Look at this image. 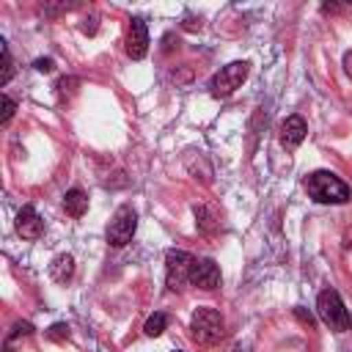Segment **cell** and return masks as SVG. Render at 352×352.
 <instances>
[{"label": "cell", "instance_id": "16", "mask_svg": "<svg viewBox=\"0 0 352 352\" xmlns=\"http://www.w3.org/2000/svg\"><path fill=\"white\" fill-rule=\"evenodd\" d=\"M3 113H0V124H8L11 121V116H14V110H16V102L8 96V94H3Z\"/></svg>", "mask_w": 352, "mask_h": 352}, {"label": "cell", "instance_id": "14", "mask_svg": "<svg viewBox=\"0 0 352 352\" xmlns=\"http://www.w3.org/2000/svg\"><path fill=\"white\" fill-rule=\"evenodd\" d=\"M165 324H168V319H165V314H151L148 319H146V336H151V338H157L162 330H165Z\"/></svg>", "mask_w": 352, "mask_h": 352}, {"label": "cell", "instance_id": "11", "mask_svg": "<svg viewBox=\"0 0 352 352\" xmlns=\"http://www.w3.org/2000/svg\"><path fill=\"white\" fill-rule=\"evenodd\" d=\"M63 209H66V214H72V217H82V214L88 212V195H85L80 187H72V190L63 195Z\"/></svg>", "mask_w": 352, "mask_h": 352}, {"label": "cell", "instance_id": "13", "mask_svg": "<svg viewBox=\"0 0 352 352\" xmlns=\"http://www.w3.org/2000/svg\"><path fill=\"white\" fill-rule=\"evenodd\" d=\"M0 52H3V72H0V85H6L11 77H14V58H11V50L6 41H0Z\"/></svg>", "mask_w": 352, "mask_h": 352}, {"label": "cell", "instance_id": "18", "mask_svg": "<svg viewBox=\"0 0 352 352\" xmlns=\"http://www.w3.org/2000/svg\"><path fill=\"white\" fill-rule=\"evenodd\" d=\"M80 28H82V33H88V36H94V33H96V16H91V19H85V22L80 25Z\"/></svg>", "mask_w": 352, "mask_h": 352}, {"label": "cell", "instance_id": "7", "mask_svg": "<svg viewBox=\"0 0 352 352\" xmlns=\"http://www.w3.org/2000/svg\"><path fill=\"white\" fill-rule=\"evenodd\" d=\"M190 283L198 286V289H217L220 286V270L212 258H195L192 261V270H190Z\"/></svg>", "mask_w": 352, "mask_h": 352}, {"label": "cell", "instance_id": "19", "mask_svg": "<svg viewBox=\"0 0 352 352\" xmlns=\"http://www.w3.org/2000/svg\"><path fill=\"white\" fill-rule=\"evenodd\" d=\"M52 66H55L52 58H38V60H36V69H38V72H52Z\"/></svg>", "mask_w": 352, "mask_h": 352}, {"label": "cell", "instance_id": "15", "mask_svg": "<svg viewBox=\"0 0 352 352\" xmlns=\"http://www.w3.org/2000/svg\"><path fill=\"white\" fill-rule=\"evenodd\" d=\"M195 223L204 228V231H212L214 226H217V220H214V214L206 209V206H195Z\"/></svg>", "mask_w": 352, "mask_h": 352}, {"label": "cell", "instance_id": "5", "mask_svg": "<svg viewBox=\"0 0 352 352\" xmlns=\"http://www.w3.org/2000/svg\"><path fill=\"white\" fill-rule=\"evenodd\" d=\"M192 256L187 250H168L165 256V283L170 292H182L184 283H190V270H192Z\"/></svg>", "mask_w": 352, "mask_h": 352}, {"label": "cell", "instance_id": "9", "mask_svg": "<svg viewBox=\"0 0 352 352\" xmlns=\"http://www.w3.org/2000/svg\"><path fill=\"white\" fill-rule=\"evenodd\" d=\"M16 234L22 239H38L44 234V220L38 217V212L33 206H22L16 214Z\"/></svg>", "mask_w": 352, "mask_h": 352}, {"label": "cell", "instance_id": "8", "mask_svg": "<svg viewBox=\"0 0 352 352\" xmlns=\"http://www.w3.org/2000/svg\"><path fill=\"white\" fill-rule=\"evenodd\" d=\"M148 52V28L140 16L129 22V36H126V55L132 60H143Z\"/></svg>", "mask_w": 352, "mask_h": 352}, {"label": "cell", "instance_id": "20", "mask_svg": "<svg viewBox=\"0 0 352 352\" xmlns=\"http://www.w3.org/2000/svg\"><path fill=\"white\" fill-rule=\"evenodd\" d=\"M294 314H297V316H300V319H302V322H305V324H308V327H311V324H314V316H311V314H305V311H302V308H297V311H294Z\"/></svg>", "mask_w": 352, "mask_h": 352}, {"label": "cell", "instance_id": "3", "mask_svg": "<svg viewBox=\"0 0 352 352\" xmlns=\"http://www.w3.org/2000/svg\"><path fill=\"white\" fill-rule=\"evenodd\" d=\"M316 311H319V319H322L333 333H346V330L352 327V316H349V311L344 308V302H341V297H338L336 289L319 292V297H316Z\"/></svg>", "mask_w": 352, "mask_h": 352}, {"label": "cell", "instance_id": "4", "mask_svg": "<svg viewBox=\"0 0 352 352\" xmlns=\"http://www.w3.org/2000/svg\"><path fill=\"white\" fill-rule=\"evenodd\" d=\"M248 72H250V63L248 60H234V63H228V66H223L214 77H212V82H209V91H212V96L214 99H223V96H231L242 82H245V77H248Z\"/></svg>", "mask_w": 352, "mask_h": 352}, {"label": "cell", "instance_id": "12", "mask_svg": "<svg viewBox=\"0 0 352 352\" xmlns=\"http://www.w3.org/2000/svg\"><path fill=\"white\" fill-rule=\"evenodd\" d=\"M72 275H74V258H72L69 253L55 256V258H52V264H50V278H52V280H58V283H66Z\"/></svg>", "mask_w": 352, "mask_h": 352}, {"label": "cell", "instance_id": "1", "mask_svg": "<svg viewBox=\"0 0 352 352\" xmlns=\"http://www.w3.org/2000/svg\"><path fill=\"white\" fill-rule=\"evenodd\" d=\"M305 190L319 204H346L349 201V187L330 170H314L305 179Z\"/></svg>", "mask_w": 352, "mask_h": 352}, {"label": "cell", "instance_id": "17", "mask_svg": "<svg viewBox=\"0 0 352 352\" xmlns=\"http://www.w3.org/2000/svg\"><path fill=\"white\" fill-rule=\"evenodd\" d=\"M50 338H69V327L66 324H52L50 327Z\"/></svg>", "mask_w": 352, "mask_h": 352}, {"label": "cell", "instance_id": "2", "mask_svg": "<svg viewBox=\"0 0 352 352\" xmlns=\"http://www.w3.org/2000/svg\"><path fill=\"white\" fill-rule=\"evenodd\" d=\"M223 330H226V322H223V316H220V311L217 308H198L195 314H192V319H190V336H192V341L195 344H201V346H212V344H217L220 338H223Z\"/></svg>", "mask_w": 352, "mask_h": 352}, {"label": "cell", "instance_id": "10", "mask_svg": "<svg viewBox=\"0 0 352 352\" xmlns=\"http://www.w3.org/2000/svg\"><path fill=\"white\" fill-rule=\"evenodd\" d=\"M305 135H308V126H305L302 116H289V118L280 124V143H283L286 148L300 146V143L305 140Z\"/></svg>", "mask_w": 352, "mask_h": 352}, {"label": "cell", "instance_id": "6", "mask_svg": "<svg viewBox=\"0 0 352 352\" xmlns=\"http://www.w3.org/2000/svg\"><path fill=\"white\" fill-rule=\"evenodd\" d=\"M135 228H138V214H135V209L129 204H124V206L116 209V214H113V220L107 226V242L113 248H124L132 239Z\"/></svg>", "mask_w": 352, "mask_h": 352}, {"label": "cell", "instance_id": "21", "mask_svg": "<svg viewBox=\"0 0 352 352\" xmlns=\"http://www.w3.org/2000/svg\"><path fill=\"white\" fill-rule=\"evenodd\" d=\"M344 72H346V74L352 77V50H349V52L344 55Z\"/></svg>", "mask_w": 352, "mask_h": 352}]
</instances>
